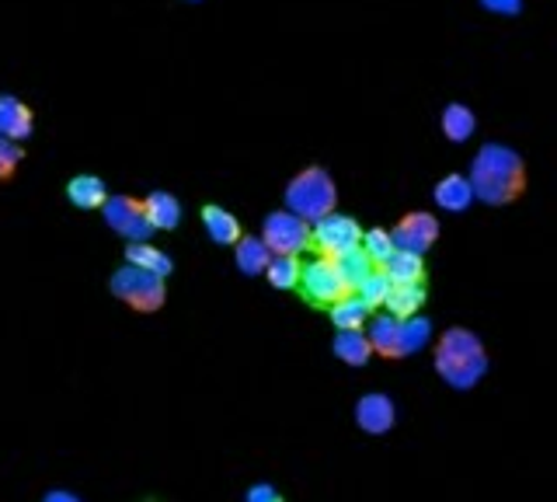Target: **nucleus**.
Returning <instances> with one entry per match:
<instances>
[{"instance_id":"obj_8","label":"nucleus","mask_w":557,"mask_h":502,"mask_svg":"<svg viewBox=\"0 0 557 502\" xmlns=\"http://www.w3.org/2000/svg\"><path fill=\"white\" fill-rule=\"evenodd\" d=\"M101 213H104V223H109L119 237H126V245L129 241H150V234H153L147 210H144V199L109 196V203L101 206Z\"/></svg>"},{"instance_id":"obj_32","label":"nucleus","mask_w":557,"mask_h":502,"mask_svg":"<svg viewBox=\"0 0 557 502\" xmlns=\"http://www.w3.org/2000/svg\"><path fill=\"white\" fill-rule=\"evenodd\" d=\"M42 502H84L77 492H66V489H52V492H46L42 495Z\"/></svg>"},{"instance_id":"obj_17","label":"nucleus","mask_w":557,"mask_h":502,"mask_svg":"<svg viewBox=\"0 0 557 502\" xmlns=\"http://www.w3.org/2000/svg\"><path fill=\"white\" fill-rule=\"evenodd\" d=\"M425 297H429L425 283H394L391 297H387V304H383V307H387V315L408 321V318H414L418 310L425 307Z\"/></svg>"},{"instance_id":"obj_14","label":"nucleus","mask_w":557,"mask_h":502,"mask_svg":"<svg viewBox=\"0 0 557 502\" xmlns=\"http://www.w3.org/2000/svg\"><path fill=\"white\" fill-rule=\"evenodd\" d=\"M435 203L443 206L446 213H463L470 203H474L478 196H474V185H470V175H446V179H440L435 182Z\"/></svg>"},{"instance_id":"obj_26","label":"nucleus","mask_w":557,"mask_h":502,"mask_svg":"<svg viewBox=\"0 0 557 502\" xmlns=\"http://www.w3.org/2000/svg\"><path fill=\"white\" fill-rule=\"evenodd\" d=\"M366 255H370V262L376 266V269H383V266H387V258L397 252V245H394V234L391 231H366L362 234V245H359Z\"/></svg>"},{"instance_id":"obj_1","label":"nucleus","mask_w":557,"mask_h":502,"mask_svg":"<svg viewBox=\"0 0 557 502\" xmlns=\"http://www.w3.org/2000/svg\"><path fill=\"white\" fill-rule=\"evenodd\" d=\"M470 185L487 206H512L527 196V161L505 144H484L470 161Z\"/></svg>"},{"instance_id":"obj_21","label":"nucleus","mask_w":557,"mask_h":502,"mask_svg":"<svg viewBox=\"0 0 557 502\" xmlns=\"http://www.w3.org/2000/svg\"><path fill=\"white\" fill-rule=\"evenodd\" d=\"M331 353H335V359L345 363V367H366L370 356H373V342H370V335H362V332H338L335 345H331Z\"/></svg>"},{"instance_id":"obj_10","label":"nucleus","mask_w":557,"mask_h":502,"mask_svg":"<svg viewBox=\"0 0 557 502\" xmlns=\"http://www.w3.org/2000/svg\"><path fill=\"white\" fill-rule=\"evenodd\" d=\"M397 423V405L391 394H380V391H370L362 394L356 402V426L362 432H370V437H383V432H391Z\"/></svg>"},{"instance_id":"obj_3","label":"nucleus","mask_w":557,"mask_h":502,"mask_svg":"<svg viewBox=\"0 0 557 502\" xmlns=\"http://www.w3.org/2000/svg\"><path fill=\"white\" fill-rule=\"evenodd\" d=\"M286 210L304 217L307 223H318L324 217L335 213L338 206V185L331 179V171L321 168V164H310L304 171H296V175L286 182Z\"/></svg>"},{"instance_id":"obj_4","label":"nucleus","mask_w":557,"mask_h":502,"mask_svg":"<svg viewBox=\"0 0 557 502\" xmlns=\"http://www.w3.org/2000/svg\"><path fill=\"white\" fill-rule=\"evenodd\" d=\"M112 297L126 304L133 315H157L168 304V280L136 266H119L109 280Z\"/></svg>"},{"instance_id":"obj_2","label":"nucleus","mask_w":557,"mask_h":502,"mask_svg":"<svg viewBox=\"0 0 557 502\" xmlns=\"http://www.w3.org/2000/svg\"><path fill=\"white\" fill-rule=\"evenodd\" d=\"M435 374L453 391H470L487 374V353L470 328H446L435 342Z\"/></svg>"},{"instance_id":"obj_5","label":"nucleus","mask_w":557,"mask_h":502,"mask_svg":"<svg viewBox=\"0 0 557 502\" xmlns=\"http://www.w3.org/2000/svg\"><path fill=\"white\" fill-rule=\"evenodd\" d=\"M300 293L313 307H335L338 301H345L348 293H356V290L348 286L335 258H313L310 266H304Z\"/></svg>"},{"instance_id":"obj_9","label":"nucleus","mask_w":557,"mask_h":502,"mask_svg":"<svg viewBox=\"0 0 557 502\" xmlns=\"http://www.w3.org/2000/svg\"><path fill=\"white\" fill-rule=\"evenodd\" d=\"M394 245L397 252H411V255H425L435 241H440V220L425 210H414V213H405L397 223H394Z\"/></svg>"},{"instance_id":"obj_20","label":"nucleus","mask_w":557,"mask_h":502,"mask_svg":"<svg viewBox=\"0 0 557 502\" xmlns=\"http://www.w3.org/2000/svg\"><path fill=\"white\" fill-rule=\"evenodd\" d=\"M234 262L244 276H261L269 269L272 262V252L269 245L261 237H251V234H244L237 245H234Z\"/></svg>"},{"instance_id":"obj_6","label":"nucleus","mask_w":557,"mask_h":502,"mask_svg":"<svg viewBox=\"0 0 557 502\" xmlns=\"http://www.w3.org/2000/svg\"><path fill=\"white\" fill-rule=\"evenodd\" d=\"M362 234L366 231L359 228V220L342 217V213H331V217L313 223L310 248L318 252V258H342V255L356 252L362 245Z\"/></svg>"},{"instance_id":"obj_25","label":"nucleus","mask_w":557,"mask_h":502,"mask_svg":"<svg viewBox=\"0 0 557 502\" xmlns=\"http://www.w3.org/2000/svg\"><path fill=\"white\" fill-rule=\"evenodd\" d=\"M391 276L387 272H383V269H373L370 276H366V280L356 286V297L366 304V307H370V310H376V307H383V304H387V297H391Z\"/></svg>"},{"instance_id":"obj_33","label":"nucleus","mask_w":557,"mask_h":502,"mask_svg":"<svg viewBox=\"0 0 557 502\" xmlns=\"http://www.w3.org/2000/svg\"><path fill=\"white\" fill-rule=\"evenodd\" d=\"M185 4H199V0H185Z\"/></svg>"},{"instance_id":"obj_15","label":"nucleus","mask_w":557,"mask_h":502,"mask_svg":"<svg viewBox=\"0 0 557 502\" xmlns=\"http://www.w3.org/2000/svg\"><path fill=\"white\" fill-rule=\"evenodd\" d=\"M440 130L449 144H467L478 130V115L470 106H463V101H449L440 115Z\"/></svg>"},{"instance_id":"obj_18","label":"nucleus","mask_w":557,"mask_h":502,"mask_svg":"<svg viewBox=\"0 0 557 502\" xmlns=\"http://www.w3.org/2000/svg\"><path fill=\"white\" fill-rule=\"evenodd\" d=\"M126 262L136 266V269H147L153 276H161V280H168V276L174 272L171 255L161 252V248H153L150 241H129V245H126Z\"/></svg>"},{"instance_id":"obj_30","label":"nucleus","mask_w":557,"mask_h":502,"mask_svg":"<svg viewBox=\"0 0 557 502\" xmlns=\"http://www.w3.org/2000/svg\"><path fill=\"white\" fill-rule=\"evenodd\" d=\"M244 502H286V499H283V492L275 489V485L261 481V485H251V489L244 492Z\"/></svg>"},{"instance_id":"obj_27","label":"nucleus","mask_w":557,"mask_h":502,"mask_svg":"<svg viewBox=\"0 0 557 502\" xmlns=\"http://www.w3.org/2000/svg\"><path fill=\"white\" fill-rule=\"evenodd\" d=\"M335 262H338V269H342V276H345V280H348V286H359L362 280H366V276H370L376 266L370 262V255H366L362 248H356V252H348V255H342V258H335Z\"/></svg>"},{"instance_id":"obj_24","label":"nucleus","mask_w":557,"mask_h":502,"mask_svg":"<svg viewBox=\"0 0 557 502\" xmlns=\"http://www.w3.org/2000/svg\"><path fill=\"white\" fill-rule=\"evenodd\" d=\"M265 276H269L272 290H296L304 280V266H300V258H296V255H272Z\"/></svg>"},{"instance_id":"obj_22","label":"nucleus","mask_w":557,"mask_h":502,"mask_svg":"<svg viewBox=\"0 0 557 502\" xmlns=\"http://www.w3.org/2000/svg\"><path fill=\"white\" fill-rule=\"evenodd\" d=\"M366 321H370V307H366L356 293H348L345 301L331 307V325H335L338 332H362Z\"/></svg>"},{"instance_id":"obj_19","label":"nucleus","mask_w":557,"mask_h":502,"mask_svg":"<svg viewBox=\"0 0 557 502\" xmlns=\"http://www.w3.org/2000/svg\"><path fill=\"white\" fill-rule=\"evenodd\" d=\"M144 210L153 231H174L182 223V203L171 193H150L144 199Z\"/></svg>"},{"instance_id":"obj_13","label":"nucleus","mask_w":557,"mask_h":502,"mask_svg":"<svg viewBox=\"0 0 557 502\" xmlns=\"http://www.w3.org/2000/svg\"><path fill=\"white\" fill-rule=\"evenodd\" d=\"M199 217H202V228H206V234H209L213 245H237V241L244 237L240 220L231 210L216 206V203H206Z\"/></svg>"},{"instance_id":"obj_11","label":"nucleus","mask_w":557,"mask_h":502,"mask_svg":"<svg viewBox=\"0 0 557 502\" xmlns=\"http://www.w3.org/2000/svg\"><path fill=\"white\" fill-rule=\"evenodd\" d=\"M35 133V112L17 95H0V136L22 144Z\"/></svg>"},{"instance_id":"obj_28","label":"nucleus","mask_w":557,"mask_h":502,"mask_svg":"<svg viewBox=\"0 0 557 502\" xmlns=\"http://www.w3.org/2000/svg\"><path fill=\"white\" fill-rule=\"evenodd\" d=\"M22 161H25V147L8 140V136H0V185H8L17 175Z\"/></svg>"},{"instance_id":"obj_12","label":"nucleus","mask_w":557,"mask_h":502,"mask_svg":"<svg viewBox=\"0 0 557 502\" xmlns=\"http://www.w3.org/2000/svg\"><path fill=\"white\" fill-rule=\"evenodd\" d=\"M370 342H373V353H380L383 359H405V321L394 318V315H376L370 321Z\"/></svg>"},{"instance_id":"obj_16","label":"nucleus","mask_w":557,"mask_h":502,"mask_svg":"<svg viewBox=\"0 0 557 502\" xmlns=\"http://www.w3.org/2000/svg\"><path fill=\"white\" fill-rule=\"evenodd\" d=\"M66 199L77 210H101L109 203V185H104L98 175H74L66 182Z\"/></svg>"},{"instance_id":"obj_23","label":"nucleus","mask_w":557,"mask_h":502,"mask_svg":"<svg viewBox=\"0 0 557 502\" xmlns=\"http://www.w3.org/2000/svg\"><path fill=\"white\" fill-rule=\"evenodd\" d=\"M383 272L391 276V283H425V262L422 255H411V252H394L387 258Z\"/></svg>"},{"instance_id":"obj_29","label":"nucleus","mask_w":557,"mask_h":502,"mask_svg":"<svg viewBox=\"0 0 557 502\" xmlns=\"http://www.w3.org/2000/svg\"><path fill=\"white\" fill-rule=\"evenodd\" d=\"M429 335H432L429 318H422V315L408 318V321H405V353H408V356L418 353V350H422V345L429 342Z\"/></svg>"},{"instance_id":"obj_7","label":"nucleus","mask_w":557,"mask_h":502,"mask_svg":"<svg viewBox=\"0 0 557 502\" xmlns=\"http://www.w3.org/2000/svg\"><path fill=\"white\" fill-rule=\"evenodd\" d=\"M310 231L313 223H307L304 217H296L289 210H275L261 223V241L269 245L272 255H296L310 248Z\"/></svg>"},{"instance_id":"obj_31","label":"nucleus","mask_w":557,"mask_h":502,"mask_svg":"<svg viewBox=\"0 0 557 502\" xmlns=\"http://www.w3.org/2000/svg\"><path fill=\"white\" fill-rule=\"evenodd\" d=\"M481 8L492 14H502V19H516L522 11V0H481Z\"/></svg>"}]
</instances>
